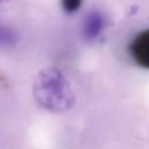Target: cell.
I'll use <instances>...</instances> for the list:
<instances>
[{"label": "cell", "mask_w": 149, "mask_h": 149, "mask_svg": "<svg viewBox=\"0 0 149 149\" xmlns=\"http://www.w3.org/2000/svg\"><path fill=\"white\" fill-rule=\"evenodd\" d=\"M17 42V35L15 30L6 24H0V48H9Z\"/></svg>", "instance_id": "cell-4"}, {"label": "cell", "mask_w": 149, "mask_h": 149, "mask_svg": "<svg viewBox=\"0 0 149 149\" xmlns=\"http://www.w3.org/2000/svg\"><path fill=\"white\" fill-rule=\"evenodd\" d=\"M104 16L98 10L90 12L81 24V36L85 41H94L104 28Z\"/></svg>", "instance_id": "cell-3"}, {"label": "cell", "mask_w": 149, "mask_h": 149, "mask_svg": "<svg viewBox=\"0 0 149 149\" xmlns=\"http://www.w3.org/2000/svg\"><path fill=\"white\" fill-rule=\"evenodd\" d=\"M33 95L40 106L54 113L69 111L76 101L69 80L56 68H45L36 74Z\"/></svg>", "instance_id": "cell-1"}, {"label": "cell", "mask_w": 149, "mask_h": 149, "mask_svg": "<svg viewBox=\"0 0 149 149\" xmlns=\"http://www.w3.org/2000/svg\"><path fill=\"white\" fill-rule=\"evenodd\" d=\"M6 1H8V0H0V2H6Z\"/></svg>", "instance_id": "cell-6"}, {"label": "cell", "mask_w": 149, "mask_h": 149, "mask_svg": "<svg viewBox=\"0 0 149 149\" xmlns=\"http://www.w3.org/2000/svg\"><path fill=\"white\" fill-rule=\"evenodd\" d=\"M129 52L137 65L149 69V29L139 33L133 38Z\"/></svg>", "instance_id": "cell-2"}, {"label": "cell", "mask_w": 149, "mask_h": 149, "mask_svg": "<svg viewBox=\"0 0 149 149\" xmlns=\"http://www.w3.org/2000/svg\"><path fill=\"white\" fill-rule=\"evenodd\" d=\"M62 8L66 13H74L81 6V0H61Z\"/></svg>", "instance_id": "cell-5"}]
</instances>
